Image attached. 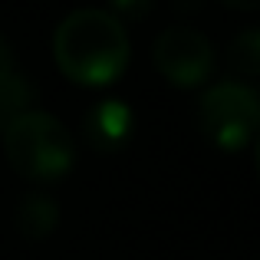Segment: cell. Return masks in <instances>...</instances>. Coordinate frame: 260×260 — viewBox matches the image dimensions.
<instances>
[{
  "label": "cell",
  "mask_w": 260,
  "mask_h": 260,
  "mask_svg": "<svg viewBox=\"0 0 260 260\" xmlns=\"http://www.w3.org/2000/svg\"><path fill=\"white\" fill-rule=\"evenodd\" d=\"M53 56L73 83L109 86L125 73L132 43L115 13L102 7H79L53 33Z\"/></svg>",
  "instance_id": "6da1fadb"
},
{
  "label": "cell",
  "mask_w": 260,
  "mask_h": 260,
  "mask_svg": "<svg viewBox=\"0 0 260 260\" xmlns=\"http://www.w3.org/2000/svg\"><path fill=\"white\" fill-rule=\"evenodd\" d=\"M4 152L17 175L30 181H50L73 168L76 142L56 115L30 109L4 132Z\"/></svg>",
  "instance_id": "7a4b0ae2"
},
{
  "label": "cell",
  "mask_w": 260,
  "mask_h": 260,
  "mask_svg": "<svg viewBox=\"0 0 260 260\" xmlns=\"http://www.w3.org/2000/svg\"><path fill=\"white\" fill-rule=\"evenodd\" d=\"M201 128L217 148L241 152L260 132V92L247 83H217L201 95Z\"/></svg>",
  "instance_id": "3957f363"
},
{
  "label": "cell",
  "mask_w": 260,
  "mask_h": 260,
  "mask_svg": "<svg viewBox=\"0 0 260 260\" xmlns=\"http://www.w3.org/2000/svg\"><path fill=\"white\" fill-rule=\"evenodd\" d=\"M152 63L172 86L194 89L214 70V46L191 26H168L152 46Z\"/></svg>",
  "instance_id": "277c9868"
},
{
  "label": "cell",
  "mask_w": 260,
  "mask_h": 260,
  "mask_svg": "<svg viewBox=\"0 0 260 260\" xmlns=\"http://www.w3.org/2000/svg\"><path fill=\"white\" fill-rule=\"evenodd\" d=\"M132 109L122 99H102L95 102L83 119V139L95 152H119L122 145H128L132 139Z\"/></svg>",
  "instance_id": "5b68a950"
},
{
  "label": "cell",
  "mask_w": 260,
  "mask_h": 260,
  "mask_svg": "<svg viewBox=\"0 0 260 260\" xmlns=\"http://www.w3.org/2000/svg\"><path fill=\"white\" fill-rule=\"evenodd\" d=\"M59 224V204L56 198L43 194V191H33L20 201L17 208V231L26 241H43L46 234H53Z\"/></svg>",
  "instance_id": "8992f818"
},
{
  "label": "cell",
  "mask_w": 260,
  "mask_h": 260,
  "mask_svg": "<svg viewBox=\"0 0 260 260\" xmlns=\"http://www.w3.org/2000/svg\"><path fill=\"white\" fill-rule=\"evenodd\" d=\"M30 106H33L30 83L17 73H4L0 76V132H7L20 115L30 112Z\"/></svg>",
  "instance_id": "52a82bcc"
},
{
  "label": "cell",
  "mask_w": 260,
  "mask_h": 260,
  "mask_svg": "<svg viewBox=\"0 0 260 260\" xmlns=\"http://www.w3.org/2000/svg\"><path fill=\"white\" fill-rule=\"evenodd\" d=\"M228 66L241 79H257L260 76V26L241 30L228 46Z\"/></svg>",
  "instance_id": "ba28073f"
},
{
  "label": "cell",
  "mask_w": 260,
  "mask_h": 260,
  "mask_svg": "<svg viewBox=\"0 0 260 260\" xmlns=\"http://www.w3.org/2000/svg\"><path fill=\"white\" fill-rule=\"evenodd\" d=\"M109 4H112V10L119 13V17L142 20V17H148V10L155 7V0H109Z\"/></svg>",
  "instance_id": "9c48e42d"
},
{
  "label": "cell",
  "mask_w": 260,
  "mask_h": 260,
  "mask_svg": "<svg viewBox=\"0 0 260 260\" xmlns=\"http://www.w3.org/2000/svg\"><path fill=\"white\" fill-rule=\"evenodd\" d=\"M4 73H13V53H10V46H7V40L0 37V76Z\"/></svg>",
  "instance_id": "30bf717a"
},
{
  "label": "cell",
  "mask_w": 260,
  "mask_h": 260,
  "mask_svg": "<svg viewBox=\"0 0 260 260\" xmlns=\"http://www.w3.org/2000/svg\"><path fill=\"white\" fill-rule=\"evenodd\" d=\"M224 4L234 10H260V0H224Z\"/></svg>",
  "instance_id": "8fae6325"
},
{
  "label": "cell",
  "mask_w": 260,
  "mask_h": 260,
  "mask_svg": "<svg viewBox=\"0 0 260 260\" xmlns=\"http://www.w3.org/2000/svg\"><path fill=\"white\" fill-rule=\"evenodd\" d=\"M257 172H260V148H257Z\"/></svg>",
  "instance_id": "7c38bea8"
}]
</instances>
